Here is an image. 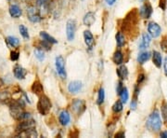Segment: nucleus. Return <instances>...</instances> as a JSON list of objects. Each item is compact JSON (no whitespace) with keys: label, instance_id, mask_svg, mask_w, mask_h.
<instances>
[{"label":"nucleus","instance_id":"nucleus-11","mask_svg":"<svg viewBox=\"0 0 167 138\" xmlns=\"http://www.w3.org/2000/svg\"><path fill=\"white\" fill-rule=\"evenodd\" d=\"M84 38H85V42H86V46L88 47V49L92 50L95 45V38L89 30H86L84 32Z\"/></svg>","mask_w":167,"mask_h":138},{"label":"nucleus","instance_id":"nucleus-14","mask_svg":"<svg viewBox=\"0 0 167 138\" xmlns=\"http://www.w3.org/2000/svg\"><path fill=\"white\" fill-rule=\"evenodd\" d=\"M58 121L62 126H67L71 121V116H70L69 112L66 110L61 111L58 116Z\"/></svg>","mask_w":167,"mask_h":138},{"label":"nucleus","instance_id":"nucleus-20","mask_svg":"<svg viewBox=\"0 0 167 138\" xmlns=\"http://www.w3.org/2000/svg\"><path fill=\"white\" fill-rule=\"evenodd\" d=\"M117 76L120 77V79H126L128 76V70L125 66H121L119 68L116 70Z\"/></svg>","mask_w":167,"mask_h":138},{"label":"nucleus","instance_id":"nucleus-29","mask_svg":"<svg viewBox=\"0 0 167 138\" xmlns=\"http://www.w3.org/2000/svg\"><path fill=\"white\" fill-rule=\"evenodd\" d=\"M123 110V103L122 101H116L112 106V111L114 113H120Z\"/></svg>","mask_w":167,"mask_h":138},{"label":"nucleus","instance_id":"nucleus-22","mask_svg":"<svg viewBox=\"0 0 167 138\" xmlns=\"http://www.w3.org/2000/svg\"><path fill=\"white\" fill-rule=\"evenodd\" d=\"M112 61L116 65H122L123 62V55L121 51H116L112 56Z\"/></svg>","mask_w":167,"mask_h":138},{"label":"nucleus","instance_id":"nucleus-31","mask_svg":"<svg viewBox=\"0 0 167 138\" xmlns=\"http://www.w3.org/2000/svg\"><path fill=\"white\" fill-rule=\"evenodd\" d=\"M20 58V53L19 52H16V51H13L10 52V60L15 62V61H18Z\"/></svg>","mask_w":167,"mask_h":138},{"label":"nucleus","instance_id":"nucleus-7","mask_svg":"<svg viewBox=\"0 0 167 138\" xmlns=\"http://www.w3.org/2000/svg\"><path fill=\"white\" fill-rule=\"evenodd\" d=\"M72 111L74 113H76L77 115H80V114H82L85 111V109H86V104L81 99H75L72 103Z\"/></svg>","mask_w":167,"mask_h":138},{"label":"nucleus","instance_id":"nucleus-13","mask_svg":"<svg viewBox=\"0 0 167 138\" xmlns=\"http://www.w3.org/2000/svg\"><path fill=\"white\" fill-rule=\"evenodd\" d=\"M95 22H96V15L92 11L87 12L83 18V22L86 26H92Z\"/></svg>","mask_w":167,"mask_h":138},{"label":"nucleus","instance_id":"nucleus-37","mask_svg":"<svg viewBox=\"0 0 167 138\" xmlns=\"http://www.w3.org/2000/svg\"><path fill=\"white\" fill-rule=\"evenodd\" d=\"M106 1V3L109 5V6H112L115 2H116V0H105Z\"/></svg>","mask_w":167,"mask_h":138},{"label":"nucleus","instance_id":"nucleus-21","mask_svg":"<svg viewBox=\"0 0 167 138\" xmlns=\"http://www.w3.org/2000/svg\"><path fill=\"white\" fill-rule=\"evenodd\" d=\"M151 58V52H142L137 56V62L141 65L145 64L147 61H149Z\"/></svg>","mask_w":167,"mask_h":138},{"label":"nucleus","instance_id":"nucleus-19","mask_svg":"<svg viewBox=\"0 0 167 138\" xmlns=\"http://www.w3.org/2000/svg\"><path fill=\"white\" fill-rule=\"evenodd\" d=\"M32 91L34 93H35L36 95H42L44 92L43 85L39 81H35L32 86Z\"/></svg>","mask_w":167,"mask_h":138},{"label":"nucleus","instance_id":"nucleus-33","mask_svg":"<svg viewBox=\"0 0 167 138\" xmlns=\"http://www.w3.org/2000/svg\"><path fill=\"white\" fill-rule=\"evenodd\" d=\"M123 82L120 80V81L117 82V86H116V92H117L118 95L121 93V91H123Z\"/></svg>","mask_w":167,"mask_h":138},{"label":"nucleus","instance_id":"nucleus-26","mask_svg":"<svg viewBox=\"0 0 167 138\" xmlns=\"http://www.w3.org/2000/svg\"><path fill=\"white\" fill-rule=\"evenodd\" d=\"M120 97H121V101L123 104H126L127 101H128V98H129V93H128V90L127 88L123 87V91H121V93L119 94Z\"/></svg>","mask_w":167,"mask_h":138},{"label":"nucleus","instance_id":"nucleus-36","mask_svg":"<svg viewBox=\"0 0 167 138\" xmlns=\"http://www.w3.org/2000/svg\"><path fill=\"white\" fill-rule=\"evenodd\" d=\"M144 79H145V75H144V74H140V75H138L137 83H141Z\"/></svg>","mask_w":167,"mask_h":138},{"label":"nucleus","instance_id":"nucleus-34","mask_svg":"<svg viewBox=\"0 0 167 138\" xmlns=\"http://www.w3.org/2000/svg\"><path fill=\"white\" fill-rule=\"evenodd\" d=\"M161 48H162V50H163L165 52H166L167 53V38L166 37H165V38L162 40V42H161Z\"/></svg>","mask_w":167,"mask_h":138},{"label":"nucleus","instance_id":"nucleus-30","mask_svg":"<svg viewBox=\"0 0 167 138\" xmlns=\"http://www.w3.org/2000/svg\"><path fill=\"white\" fill-rule=\"evenodd\" d=\"M161 111H162V116H163L164 121H165V122H167V104L166 103H165V104L162 106Z\"/></svg>","mask_w":167,"mask_h":138},{"label":"nucleus","instance_id":"nucleus-27","mask_svg":"<svg viewBox=\"0 0 167 138\" xmlns=\"http://www.w3.org/2000/svg\"><path fill=\"white\" fill-rule=\"evenodd\" d=\"M104 100H105V91H104L103 88H100L99 90V92H98L97 104L98 105H102L104 103Z\"/></svg>","mask_w":167,"mask_h":138},{"label":"nucleus","instance_id":"nucleus-28","mask_svg":"<svg viewBox=\"0 0 167 138\" xmlns=\"http://www.w3.org/2000/svg\"><path fill=\"white\" fill-rule=\"evenodd\" d=\"M35 56L39 62H43L45 60V52H43V50H40V49L35 50Z\"/></svg>","mask_w":167,"mask_h":138},{"label":"nucleus","instance_id":"nucleus-12","mask_svg":"<svg viewBox=\"0 0 167 138\" xmlns=\"http://www.w3.org/2000/svg\"><path fill=\"white\" fill-rule=\"evenodd\" d=\"M35 121L29 119V120H25V121H21L18 126V130L20 132H22V131H25V130H28V129L35 128Z\"/></svg>","mask_w":167,"mask_h":138},{"label":"nucleus","instance_id":"nucleus-1","mask_svg":"<svg viewBox=\"0 0 167 138\" xmlns=\"http://www.w3.org/2000/svg\"><path fill=\"white\" fill-rule=\"evenodd\" d=\"M147 128L151 132H159L162 128V120L157 110H154L147 120Z\"/></svg>","mask_w":167,"mask_h":138},{"label":"nucleus","instance_id":"nucleus-10","mask_svg":"<svg viewBox=\"0 0 167 138\" xmlns=\"http://www.w3.org/2000/svg\"><path fill=\"white\" fill-rule=\"evenodd\" d=\"M27 70L25 68H23L22 67L19 66V65H16L13 68V74H14V76L18 79H24L26 75H27Z\"/></svg>","mask_w":167,"mask_h":138},{"label":"nucleus","instance_id":"nucleus-24","mask_svg":"<svg viewBox=\"0 0 167 138\" xmlns=\"http://www.w3.org/2000/svg\"><path fill=\"white\" fill-rule=\"evenodd\" d=\"M115 39H116V44L119 48H122L123 46H124L125 44V37L123 35V33L118 32L115 36Z\"/></svg>","mask_w":167,"mask_h":138},{"label":"nucleus","instance_id":"nucleus-35","mask_svg":"<svg viewBox=\"0 0 167 138\" xmlns=\"http://www.w3.org/2000/svg\"><path fill=\"white\" fill-rule=\"evenodd\" d=\"M137 100H136V99H134V100L131 102V105H130V106H131V109L135 110V109L137 108Z\"/></svg>","mask_w":167,"mask_h":138},{"label":"nucleus","instance_id":"nucleus-40","mask_svg":"<svg viewBox=\"0 0 167 138\" xmlns=\"http://www.w3.org/2000/svg\"><path fill=\"white\" fill-rule=\"evenodd\" d=\"M164 67H165V72L167 75V57L165 58V64H164Z\"/></svg>","mask_w":167,"mask_h":138},{"label":"nucleus","instance_id":"nucleus-16","mask_svg":"<svg viewBox=\"0 0 167 138\" xmlns=\"http://www.w3.org/2000/svg\"><path fill=\"white\" fill-rule=\"evenodd\" d=\"M151 42V36L149 34H147V33H144L142 35V40H141V42L139 44V49L140 50H145V49L149 48Z\"/></svg>","mask_w":167,"mask_h":138},{"label":"nucleus","instance_id":"nucleus-15","mask_svg":"<svg viewBox=\"0 0 167 138\" xmlns=\"http://www.w3.org/2000/svg\"><path fill=\"white\" fill-rule=\"evenodd\" d=\"M8 11H9L10 16H11L12 18H16V19L20 18V17L21 16V14H22V11H21V7H20L18 5H16V4L11 5V6L9 7Z\"/></svg>","mask_w":167,"mask_h":138},{"label":"nucleus","instance_id":"nucleus-4","mask_svg":"<svg viewBox=\"0 0 167 138\" xmlns=\"http://www.w3.org/2000/svg\"><path fill=\"white\" fill-rule=\"evenodd\" d=\"M76 32V22L74 20H69L66 24V36L69 41H72Z\"/></svg>","mask_w":167,"mask_h":138},{"label":"nucleus","instance_id":"nucleus-17","mask_svg":"<svg viewBox=\"0 0 167 138\" xmlns=\"http://www.w3.org/2000/svg\"><path fill=\"white\" fill-rule=\"evenodd\" d=\"M152 61H153V64L156 67L160 68L162 67V64H163V57L161 55V53L159 52H153V54H152Z\"/></svg>","mask_w":167,"mask_h":138},{"label":"nucleus","instance_id":"nucleus-41","mask_svg":"<svg viewBox=\"0 0 167 138\" xmlns=\"http://www.w3.org/2000/svg\"><path fill=\"white\" fill-rule=\"evenodd\" d=\"M161 137H165L167 138V132H163V133H161Z\"/></svg>","mask_w":167,"mask_h":138},{"label":"nucleus","instance_id":"nucleus-25","mask_svg":"<svg viewBox=\"0 0 167 138\" xmlns=\"http://www.w3.org/2000/svg\"><path fill=\"white\" fill-rule=\"evenodd\" d=\"M19 31L21 35V37L24 38V39H29L30 38V35H29V31L27 29L26 26H24L23 24H21L19 26Z\"/></svg>","mask_w":167,"mask_h":138},{"label":"nucleus","instance_id":"nucleus-3","mask_svg":"<svg viewBox=\"0 0 167 138\" xmlns=\"http://www.w3.org/2000/svg\"><path fill=\"white\" fill-rule=\"evenodd\" d=\"M55 66L58 76L62 79H65L67 77V74H66V69H65V60L62 56H57L56 57Z\"/></svg>","mask_w":167,"mask_h":138},{"label":"nucleus","instance_id":"nucleus-42","mask_svg":"<svg viewBox=\"0 0 167 138\" xmlns=\"http://www.w3.org/2000/svg\"><path fill=\"white\" fill-rule=\"evenodd\" d=\"M141 2H143V1H147V0H140Z\"/></svg>","mask_w":167,"mask_h":138},{"label":"nucleus","instance_id":"nucleus-23","mask_svg":"<svg viewBox=\"0 0 167 138\" xmlns=\"http://www.w3.org/2000/svg\"><path fill=\"white\" fill-rule=\"evenodd\" d=\"M6 40H7V43L12 48H17V47L20 46V39L18 37H16L9 36V37H7Z\"/></svg>","mask_w":167,"mask_h":138},{"label":"nucleus","instance_id":"nucleus-39","mask_svg":"<svg viewBox=\"0 0 167 138\" xmlns=\"http://www.w3.org/2000/svg\"><path fill=\"white\" fill-rule=\"evenodd\" d=\"M47 1H48V0H37V5H38V6H41V5H43V4H45Z\"/></svg>","mask_w":167,"mask_h":138},{"label":"nucleus","instance_id":"nucleus-6","mask_svg":"<svg viewBox=\"0 0 167 138\" xmlns=\"http://www.w3.org/2000/svg\"><path fill=\"white\" fill-rule=\"evenodd\" d=\"M148 32H149V35L154 38L160 37L161 33H162V28L161 26L155 22H149L148 24Z\"/></svg>","mask_w":167,"mask_h":138},{"label":"nucleus","instance_id":"nucleus-5","mask_svg":"<svg viewBox=\"0 0 167 138\" xmlns=\"http://www.w3.org/2000/svg\"><path fill=\"white\" fill-rule=\"evenodd\" d=\"M27 15H28V19L32 22H39L42 18L37 10V8L34 6H31L27 8Z\"/></svg>","mask_w":167,"mask_h":138},{"label":"nucleus","instance_id":"nucleus-38","mask_svg":"<svg viewBox=\"0 0 167 138\" xmlns=\"http://www.w3.org/2000/svg\"><path fill=\"white\" fill-rule=\"evenodd\" d=\"M115 136H116V137H124L125 135H124V133L123 132V133H118V134H116Z\"/></svg>","mask_w":167,"mask_h":138},{"label":"nucleus","instance_id":"nucleus-9","mask_svg":"<svg viewBox=\"0 0 167 138\" xmlns=\"http://www.w3.org/2000/svg\"><path fill=\"white\" fill-rule=\"evenodd\" d=\"M82 88H83V84L79 80H73V81L70 82L68 85V91L72 94L78 93L82 90Z\"/></svg>","mask_w":167,"mask_h":138},{"label":"nucleus","instance_id":"nucleus-18","mask_svg":"<svg viewBox=\"0 0 167 138\" xmlns=\"http://www.w3.org/2000/svg\"><path fill=\"white\" fill-rule=\"evenodd\" d=\"M39 35H40V37H41L44 41H46V42H48V43H49V44H57V42H58L53 37H51L50 35H49V34H48L47 32H45V31H41Z\"/></svg>","mask_w":167,"mask_h":138},{"label":"nucleus","instance_id":"nucleus-32","mask_svg":"<svg viewBox=\"0 0 167 138\" xmlns=\"http://www.w3.org/2000/svg\"><path fill=\"white\" fill-rule=\"evenodd\" d=\"M29 119H31V114L28 112H22L19 118L20 121H25V120H29Z\"/></svg>","mask_w":167,"mask_h":138},{"label":"nucleus","instance_id":"nucleus-2","mask_svg":"<svg viewBox=\"0 0 167 138\" xmlns=\"http://www.w3.org/2000/svg\"><path fill=\"white\" fill-rule=\"evenodd\" d=\"M52 107L50 99L47 95H40V98L37 103V110L41 115H48L50 112Z\"/></svg>","mask_w":167,"mask_h":138},{"label":"nucleus","instance_id":"nucleus-8","mask_svg":"<svg viewBox=\"0 0 167 138\" xmlns=\"http://www.w3.org/2000/svg\"><path fill=\"white\" fill-rule=\"evenodd\" d=\"M152 14V7L150 3H145L139 9V15L143 19H149Z\"/></svg>","mask_w":167,"mask_h":138}]
</instances>
